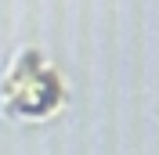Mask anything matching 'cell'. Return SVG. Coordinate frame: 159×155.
<instances>
[{
	"label": "cell",
	"mask_w": 159,
	"mask_h": 155,
	"mask_svg": "<svg viewBox=\"0 0 159 155\" xmlns=\"http://www.w3.org/2000/svg\"><path fill=\"white\" fill-rule=\"evenodd\" d=\"M0 101L11 116L40 119L58 108V83L33 51H22L11 65V72L0 79Z\"/></svg>",
	"instance_id": "obj_1"
}]
</instances>
